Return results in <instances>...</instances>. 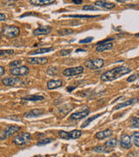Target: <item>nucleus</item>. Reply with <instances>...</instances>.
I'll return each instance as SVG.
<instances>
[{
    "instance_id": "9",
    "label": "nucleus",
    "mask_w": 139,
    "mask_h": 157,
    "mask_svg": "<svg viewBox=\"0 0 139 157\" xmlns=\"http://www.w3.org/2000/svg\"><path fill=\"white\" fill-rule=\"evenodd\" d=\"M90 110L89 108L87 107H85L83 108L82 111H79V112L75 113H72L71 116H70V121H79V120H82L83 118L86 117L88 114H89Z\"/></svg>"
},
{
    "instance_id": "34",
    "label": "nucleus",
    "mask_w": 139,
    "mask_h": 157,
    "mask_svg": "<svg viewBox=\"0 0 139 157\" xmlns=\"http://www.w3.org/2000/svg\"><path fill=\"white\" fill-rule=\"evenodd\" d=\"M131 127L138 128L139 127V119L137 117H133L131 120Z\"/></svg>"
},
{
    "instance_id": "33",
    "label": "nucleus",
    "mask_w": 139,
    "mask_h": 157,
    "mask_svg": "<svg viewBox=\"0 0 139 157\" xmlns=\"http://www.w3.org/2000/svg\"><path fill=\"white\" fill-rule=\"evenodd\" d=\"M22 64V60H13L9 64V67L11 68H16L17 67H19Z\"/></svg>"
},
{
    "instance_id": "24",
    "label": "nucleus",
    "mask_w": 139,
    "mask_h": 157,
    "mask_svg": "<svg viewBox=\"0 0 139 157\" xmlns=\"http://www.w3.org/2000/svg\"><path fill=\"white\" fill-rule=\"evenodd\" d=\"M111 148L107 147L105 146H97L93 147V151L97 153H110Z\"/></svg>"
},
{
    "instance_id": "28",
    "label": "nucleus",
    "mask_w": 139,
    "mask_h": 157,
    "mask_svg": "<svg viewBox=\"0 0 139 157\" xmlns=\"http://www.w3.org/2000/svg\"><path fill=\"white\" fill-rule=\"evenodd\" d=\"M99 16L96 15H69V16H64V17H74V18H95L98 17Z\"/></svg>"
},
{
    "instance_id": "20",
    "label": "nucleus",
    "mask_w": 139,
    "mask_h": 157,
    "mask_svg": "<svg viewBox=\"0 0 139 157\" xmlns=\"http://www.w3.org/2000/svg\"><path fill=\"white\" fill-rule=\"evenodd\" d=\"M137 101H138V98H134V99H131V100H129V101H125V102H123V103H120V104L117 105L116 107H114V109L117 110V109L122 108V107H128V106H130V105L134 104L135 102H137Z\"/></svg>"
},
{
    "instance_id": "45",
    "label": "nucleus",
    "mask_w": 139,
    "mask_h": 157,
    "mask_svg": "<svg viewBox=\"0 0 139 157\" xmlns=\"http://www.w3.org/2000/svg\"><path fill=\"white\" fill-rule=\"evenodd\" d=\"M111 157H119V156H118L117 155H116V154H114V155H111Z\"/></svg>"
},
{
    "instance_id": "11",
    "label": "nucleus",
    "mask_w": 139,
    "mask_h": 157,
    "mask_svg": "<svg viewBox=\"0 0 139 157\" xmlns=\"http://www.w3.org/2000/svg\"><path fill=\"white\" fill-rule=\"evenodd\" d=\"M26 61L29 64L32 65H45L48 63V58L46 57H34V58H28Z\"/></svg>"
},
{
    "instance_id": "26",
    "label": "nucleus",
    "mask_w": 139,
    "mask_h": 157,
    "mask_svg": "<svg viewBox=\"0 0 139 157\" xmlns=\"http://www.w3.org/2000/svg\"><path fill=\"white\" fill-rule=\"evenodd\" d=\"M15 54V51L9 49V50H0V58H5V57L11 56Z\"/></svg>"
},
{
    "instance_id": "23",
    "label": "nucleus",
    "mask_w": 139,
    "mask_h": 157,
    "mask_svg": "<svg viewBox=\"0 0 139 157\" xmlns=\"http://www.w3.org/2000/svg\"><path fill=\"white\" fill-rule=\"evenodd\" d=\"M73 109V105L72 104H67V105H64V107L59 109L60 111V113L63 114V116H64L65 114H67L70 111H71Z\"/></svg>"
},
{
    "instance_id": "8",
    "label": "nucleus",
    "mask_w": 139,
    "mask_h": 157,
    "mask_svg": "<svg viewBox=\"0 0 139 157\" xmlns=\"http://www.w3.org/2000/svg\"><path fill=\"white\" fill-rule=\"evenodd\" d=\"M83 67L79 66V67H76L71 68H66L65 70H64L63 74L67 77H72V76H77L81 73H83Z\"/></svg>"
},
{
    "instance_id": "6",
    "label": "nucleus",
    "mask_w": 139,
    "mask_h": 157,
    "mask_svg": "<svg viewBox=\"0 0 139 157\" xmlns=\"http://www.w3.org/2000/svg\"><path fill=\"white\" fill-rule=\"evenodd\" d=\"M10 73L12 76L14 77H23V76H26L30 73V69L28 67L22 66V67H17L16 68H11L10 70Z\"/></svg>"
},
{
    "instance_id": "4",
    "label": "nucleus",
    "mask_w": 139,
    "mask_h": 157,
    "mask_svg": "<svg viewBox=\"0 0 139 157\" xmlns=\"http://www.w3.org/2000/svg\"><path fill=\"white\" fill-rule=\"evenodd\" d=\"M31 140V134H29V133H21V134L16 135L14 137L13 142L17 146H24V145L27 144Z\"/></svg>"
},
{
    "instance_id": "35",
    "label": "nucleus",
    "mask_w": 139,
    "mask_h": 157,
    "mask_svg": "<svg viewBox=\"0 0 139 157\" xmlns=\"http://www.w3.org/2000/svg\"><path fill=\"white\" fill-rule=\"evenodd\" d=\"M83 11H99V9L95 6H84L83 7Z\"/></svg>"
},
{
    "instance_id": "43",
    "label": "nucleus",
    "mask_w": 139,
    "mask_h": 157,
    "mask_svg": "<svg viewBox=\"0 0 139 157\" xmlns=\"http://www.w3.org/2000/svg\"><path fill=\"white\" fill-rule=\"evenodd\" d=\"M74 89H75V87H74V86H69V87L67 88V91H68V92H71V91Z\"/></svg>"
},
{
    "instance_id": "42",
    "label": "nucleus",
    "mask_w": 139,
    "mask_h": 157,
    "mask_svg": "<svg viewBox=\"0 0 139 157\" xmlns=\"http://www.w3.org/2000/svg\"><path fill=\"white\" fill-rule=\"evenodd\" d=\"M72 3L76 4V5H80L83 3V1L82 0H72Z\"/></svg>"
},
{
    "instance_id": "5",
    "label": "nucleus",
    "mask_w": 139,
    "mask_h": 157,
    "mask_svg": "<svg viewBox=\"0 0 139 157\" xmlns=\"http://www.w3.org/2000/svg\"><path fill=\"white\" fill-rule=\"evenodd\" d=\"M82 135V132L80 130H73L71 132H66V131H59L58 135L62 139L65 140H74L78 139Z\"/></svg>"
},
{
    "instance_id": "10",
    "label": "nucleus",
    "mask_w": 139,
    "mask_h": 157,
    "mask_svg": "<svg viewBox=\"0 0 139 157\" xmlns=\"http://www.w3.org/2000/svg\"><path fill=\"white\" fill-rule=\"evenodd\" d=\"M52 27L50 25H42L33 31L34 36H44L51 33Z\"/></svg>"
},
{
    "instance_id": "36",
    "label": "nucleus",
    "mask_w": 139,
    "mask_h": 157,
    "mask_svg": "<svg viewBox=\"0 0 139 157\" xmlns=\"http://www.w3.org/2000/svg\"><path fill=\"white\" fill-rule=\"evenodd\" d=\"M71 52H72L71 49H64V50H61L59 52V55H61V56H66V55H69Z\"/></svg>"
},
{
    "instance_id": "19",
    "label": "nucleus",
    "mask_w": 139,
    "mask_h": 157,
    "mask_svg": "<svg viewBox=\"0 0 139 157\" xmlns=\"http://www.w3.org/2000/svg\"><path fill=\"white\" fill-rule=\"evenodd\" d=\"M23 101H39L45 100V97L42 95H38V94H31V95L24 96L22 98Z\"/></svg>"
},
{
    "instance_id": "29",
    "label": "nucleus",
    "mask_w": 139,
    "mask_h": 157,
    "mask_svg": "<svg viewBox=\"0 0 139 157\" xmlns=\"http://www.w3.org/2000/svg\"><path fill=\"white\" fill-rule=\"evenodd\" d=\"M74 30L72 29H62L58 31V34L60 36H65V35H70V34L74 33Z\"/></svg>"
},
{
    "instance_id": "48",
    "label": "nucleus",
    "mask_w": 139,
    "mask_h": 157,
    "mask_svg": "<svg viewBox=\"0 0 139 157\" xmlns=\"http://www.w3.org/2000/svg\"><path fill=\"white\" fill-rule=\"evenodd\" d=\"M73 157H78V156H73Z\"/></svg>"
},
{
    "instance_id": "2",
    "label": "nucleus",
    "mask_w": 139,
    "mask_h": 157,
    "mask_svg": "<svg viewBox=\"0 0 139 157\" xmlns=\"http://www.w3.org/2000/svg\"><path fill=\"white\" fill-rule=\"evenodd\" d=\"M1 34L8 39H14V38H17V36H19L20 28L15 25H5L2 28Z\"/></svg>"
},
{
    "instance_id": "38",
    "label": "nucleus",
    "mask_w": 139,
    "mask_h": 157,
    "mask_svg": "<svg viewBox=\"0 0 139 157\" xmlns=\"http://www.w3.org/2000/svg\"><path fill=\"white\" fill-rule=\"evenodd\" d=\"M92 40H93V37H88V38H86V39H81V40L79 41V43H80V44H87V43H90Z\"/></svg>"
},
{
    "instance_id": "25",
    "label": "nucleus",
    "mask_w": 139,
    "mask_h": 157,
    "mask_svg": "<svg viewBox=\"0 0 139 157\" xmlns=\"http://www.w3.org/2000/svg\"><path fill=\"white\" fill-rule=\"evenodd\" d=\"M118 145V140L116 139V138H113V139H111L108 141L105 142V147H109V148H112V147H115Z\"/></svg>"
},
{
    "instance_id": "44",
    "label": "nucleus",
    "mask_w": 139,
    "mask_h": 157,
    "mask_svg": "<svg viewBox=\"0 0 139 157\" xmlns=\"http://www.w3.org/2000/svg\"><path fill=\"white\" fill-rule=\"evenodd\" d=\"M84 52L85 50H83V49H77V50H76V52Z\"/></svg>"
},
{
    "instance_id": "21",
    "label": "nucleus",
    "mask_w": 139,
    "mask_h": 157,
    "mask_svg": "<svg viewBox=\"0 0 139 157\" xmlns=\"http://www.w3.org/2000/svg\"><path fill=\"white\" fill-rule=\"evenodd\" d=\"M54 50L53 47H43V48H38L37 50L32 51L31 52H29L31 55H35V54H42V53H46V52H50L51 51Z\"/></svg>"
},
{
    "instance_id": "40",
    "label": "nucleus",
    "mask_w": 139,
    "mask_h": 157,
    "mask_svg": "<svg viewBox=\"0 0 139 157\" xmlns=\"http://www.w3.org/2000/svg\"><path fill=\"white\" fill-rule=\"evenodd\" d=\"M6 20V15L4 13H0V21H5Z\"/></svg>"
},
{
    "instance_id": "41",
    "label": "nucleus",
    "mask_w": 139,
    "mask_h": 157,
    "mask_svg": "<svg viewBox=\"0 0 139 157\" xmlns=\"http://www.w3.org/2000/svg\"><path fill=\"white\" fill-rule=\"evenodd\" d=\"M5 68L0 66V77H1V76H3V75L5 74Z\"/></svg>"
},
{
    "instance_id": "3",
    "label": "nucleus",
    "mask_w": 139,
    "mask_h": 157,
    "mask_svg": "<svg viewBox=\"0 0 139 157\" xmlns=\"http://www.w3.org/2000/svg\"><path fill=\"white\" fill-rule=\"evenodd\" d=\"M104 65V60L102 59H90L84 62V67L89 70H97L101 69Z\"/></svg>"
},
{
    "instance_id": "18",
    "label": "nucleus",
    "mask_w": 139,
    "mask_h": 157,
    "mask_svg": "<svg viewBox=\"0 0 139 157\" xmlns=\"http://www.w3.org/2000/svg\"><path fill=\"white\" fill-rule=\"evenodd\" d=\"M56 1L55 0H31L30 3L33 6H48V5H51L54 4Z\"/></svg>"
},
{
    "instance_id": "27",
    "label": "nucleus",
    "mask_w": 139,
    "mask_h": 157,
    "mask_svg": "<svg viewBox=\"0 0 139 157\" xmlns=\"http://www.w3.org/2000/svg\"><path fill=\"white\" fill-rule=\"evenodd\" d=\"M102 114H103V113H99V114H96V115H94V116H92V117L89 118V119H88L87 121H85V122H84V123L81 125V128H86L87 126H89L90 124V122H92V121H93L94 120H96L97 118L100 117Z\"/></svg>"
},
{
    "instance_id": "17",
    "label": "nucleus",
    "mask_w": 139,
    "mask_h": 157,
    "mask_svg": "<svg viewBox=\"0 0 139 157\" xmlns=\"http://www.w3.org/2000/svg\"><path fill=\"white\" fill-rule=\"evenodd\" d=\"M95 6L98 7H102V8H105V9H113L115 8L116 5L114 3H110V2H106V1H97L95 3Z\"/></svg>"
},
{
    "instance_id": "37",
    "label": "nucleus",
    "mask_w": 139,
    "mask_h": 157,
    "mask_svg": "<svg viewBox=\"0 0 139 157\" xmlns=\"http://www.w3.org/2000/svg\"><path fill=\"white\" fill-rule=\"evenodd\" d=\"M137 78H138V75H137V73H133L132 75H130V77H128L127 81H128V82H133L135 80H137Z\"/></svg>"
},
{
    "instance_id": "15",
    "label": "nucleus",
    "mask_w": 139,
    "mask_h": 157,
    "mask_svg": "<svg viewBox=\"0 0 139 157\" xmlns=\"http://www.w3.org/2000/svg\"><path fill=\"white\" fill-rule=\"evenodd\" d=\"M112 135H113V132L111 131V129H105L104 131H100V132L97 133L95 136H96V138L97 140H104V139L111 137Z\"/></svg>"
},
{
    "instance_id": "7",
    "label": "nucleus",
    "mask_w": 139,
    "mask_h": 157,
    "mask_svg": "<svg viewBox=\"0 0 139 157\" xmlns=\"http://www.w3.org/2000/svg\"><path fill=\"white\" fill-rule=\"evenodd\" d=\"M21 130V128L18 126H10L8 128H6L3 133V135L0 136V140H5L7 138L11 137L14 134H17Z\"/></svg>"
},
{
    "instance_id": "13",
    "label": "nucleus",
    "mask_w": 139,
    "mask_h": 157,
    "mask_svg": "<svg viewBox=\"0 0 139 157\" xmlns=\"http://www.w3.org/2000/svg\"><path fill=\"white\" fill-rule=\"evenodd\" d=\"M45 110L44 109H40V108H37V109H32L29 112H26L24 113V117L25 118H34L38 117L40 115L44 114Z\"/></svg>"
},
{
    "instance_id": "31",
    "label": "nucleus",
    "mask_w": 139,
    "mask_h": 157,
    "mask_svg": "<svg viewBox=\"0 0 139 157\" xmlns=\"http://www.w3.org/2000/svg\"><path fill=\"white\" fill-rule=\"evenodd\" d=\"M132 140H133L135 146L139 147V132L137 131L134 132L132 135Z\"/></svg>"
},
{
    "instance_id": "32",
    "label": "nucleus",
    "mask_w": 139,
    "mask_h": 157,
    "mask_svg": "<svg viewBox=\"0 0 139 157\" xmlns=\"http://www.w3.org/2000/svg\"><path fill=\"white\" fill-rule=\"evenodd\" d=\"M51 141H53V139H50V138H45L43 140H39L38 142V146H44V145H47L50 143Z\"/></svg>"
},
{
    "instance_id": "12",
    "label": "nucleus",
    "mask_w": 139,
    "mask_h": 157,
    "mask_svg": "<svg viewBox=\"0 0 139 157\" xmlns=\"http://www.w3.org/2000/svg\"><path fill=\"white\" fill-rule=\"evenodd\" d=\"M120 145L123 148L125 149H130L132 147V143H131V138L128 135H123L121 136L120 139Z\"/></svg>"
},
{
    "instance_id": "14",
    "label": "nucleus",
    "mask_w": 139,
    "mask_h": 157,
    "mask_svg": "<svg viewBox=\"0 0 139 157\" xmlns=\"http://www.w3.org/2000/svg\"><path fill=\"white\" fill-rule=\"evenodd\" d=\"M20 79L17 77H7L2 79V83L6 86H14L19 83Z\"/></svg>"
},
{
    "instance_id": "47",
    "label": "nucleus",
    "mask_w": 139,
    "mask_h": 157,
    "mask_svg": "<svg viewBox=\"0 0 139 157\" xmlns=\"http://www.w3.org/2000/svg\"><path fill=\"white\" fill-rule=\"evenodd\" d=\"M0 132H1V127H0Z\"/></svg>"
},
{
    "instance_id": "16",
    "label": "nucleus",
    "mask_w": 139,
    "mask_h": 157,
    "mask_svg": "<svg viewBox=\"0 0 139 157\" xmlns=\"http://www.w3.org/2000/svg\"><path fill=\"white\" fill-rule=\"evenodd\" d=\"M63 85V81L61 79H50L47 82V88L50 90L56 89L62 86Z\"/></svg>"
},
{
    "instance_id": "1",
    "label": "nucleus",
    "mask_w": 139,
    "mask_h": 157,
    "mask_svg": "<svg viewBox=\"0 0 139 157\" xmlns=\"http://www.w3.org/2000/svg\"><path fill=\"white\" fill-rule=\"evenodd\" d=\"M131 69L126 67V66H120L117 67L112 68L111 70L107 71L104 73H103L101 75V80L103 81H111V80H115L117 78L122 77L123 75H125L126 73H130Z\"/></svg>"
},
{
    "instance_id": "30",
    "label": "nucleus",
    "mask_w": 139,
    "mask_h": 157,
    "mask_svg": "<svg viewBox=\"0 0 139 157\" xmlns=\"http://www.w3.org/2000/svg\"><path fill=\"white\" fill-rule=\"evenodd\" d=\"M58 73V68L57 67H50L48 70H47V74L50 75V76H54Z\"/></svg>"
},
{
    "instance_id": "46",
    "label": "nucleus",
    "mask_w": 139,
    "mask_h": 157,
    "mask_svg": "<svg viewBox=\"0 0 139 157\" xmlns=\"http://www.w3.org/2000/svg\"><path fill=\"white\" fill-rule=\"evenodd\" d=\"M1 38H2V34L0 33V39H1Z\"/></svg>"
},
{
    "instance_id": "22",
    "label": "nucleus",
    "mask_w": 139,
    "mask_h": 157,
    "mask_svg": "<svg viewBox=\"0 0 139 157\" xmlns=\"http://www.w3.org/2000/svg\"><path fill=\"white\" fill-rule=\"evenodd\" d=\"M113 48V44L109 42V43H105V44H102V45H98L97 46V52H102L104 51L111 50Z\"/></svg>"
},
{
    "instance_id": "39",
    "label": "nucleus",
    "mask_w": 139,
    "mask_h": 157,
    "mask_svg": "<svg viewBox=\"0 0 139 157\" xmlns=\"http://www.w3.org/2000/svg\"><path fill=\"white\" fill-rule=\"evenodd\" d=\"M114 38H108V39H104V40H102V41H100V42H98L97 44V45H102V44H105V43H109L110 41H112V40H114Z\"/></svg>"
}]
</instances>
